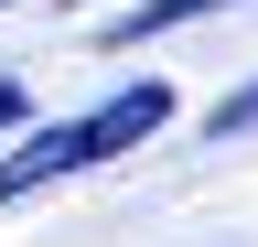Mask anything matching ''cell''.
<instances>
[{
	"instance_id": "1",
	"label": "cell",
	"mask_w": 258,
	"mask_h": 247,
	"mask_svg": "<svg viewBox=\"0 0 258 247\" xmlns=\"http://www.w3.org/2000/svg\"><path fill=\"white\" fill-rule=\"evenodd\" d=\"M161 129H172V86L140 75V86H118V97L54 118V129H32L22 150H0V204H32L43 183H76V172L118 161V150H140V140H161Z\"/></svg>"
},
{
	"instance_id": "2",
	"label": "cell",
	"mask_w": 258,
	"mask_h": 247,
	"mask_svg": "<svg viewBox=\"0 0 258 247\" xmlns=\"http://www.w3.org/2000/svg\"><path fill=\"white\" fill-rule=\"evenodd\" d=\"M205 11H237V0H140V11H118V22H97V43H151V33H183V22H205Z\"/></svg>"
},
{
	"instance_id": "3",
	"label": "cell",
	"mask_w": 258,
	"mask_h": 247,
	"mask_svg": "<svg viewBox=\"0 0 258 247\" xmlns=\"http://www.w3.org/2000/svg\"><path fill=\"white\" fill-rule=\"evenodd\" d=\"M205 129H215V140H247V129H258V86H237V97H215V118H205Z\"/></svg>"
},
{
	"instance_id": "4",
	"label": "cell",
	"mask_w": 258,
	"mask_h": 247,
	"mask_svg": "<svg viewBox=\"0 0 258 247\" xmlns=\"http://www.w3.org/2000/svg\"><path fill=\"white\" fill-rule=\"evenodd\" d=\"M0 129H22V86L11 75H0Z\"/></svg>"
},
{
	"instance_id": "5",
	"label": "cell",
	"mask_w": 258,
	"mask_h": 247,
	"mask_svg": "<svg viewBox=\"0 0 258 247\" xmlns=\"http://www.w3.org/2000/svg\"><path fill=\"white\" fill-rule=\"evenodd\" d=\"M0 11H11V0H0Z\"/></svg>"
}]
</instances>
